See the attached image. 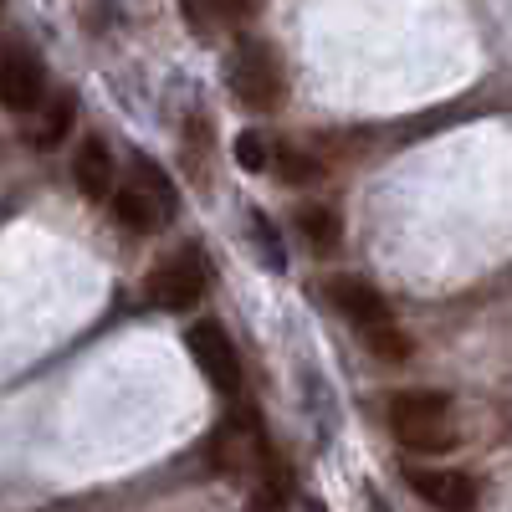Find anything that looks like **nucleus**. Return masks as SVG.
Listing matches in <instances>:
<instances>
[{
    "mask_svg": "<svg viewBox=\"0 0 512 512\" xmlns=\"http://www.w3.org/2000/svg\"><path fill=\"white\" fill-rule=\"evenodd\" d=\"M384 415H390L395 441L410 446V451L441 456L461 441L456 425H451V395H441V390H400V395H390Z\"/></svg>",
    "mask_w": 512,
    "mask_h": 512,
    "instance_id": "nucleus-1",
    "label": "nucleus"
},
{
    "mask_svg": "<svg viewBox=\"0 0 512 512\" xmlns=\"http://www.w3.org/2000/svg\"><path fill=\"white\" fill-rule=\"evenodd\" d=\"M267 461H272V441H267L262 415H256L251 405L231 410L216 425V436H210V466H216L221 477H231V482H251Z\"/></svg>",
    "mask_w": 512,
    "mask_h": 512,
    "instance_id": "nucleus-2",
    "label": "nucleus"
},
{
    "mask_svg": "<svg viewBox=\"0 0 512 512\" xmlns=\"http://www.w3.org/2000/svg\"><path fill=\"white\" fill-rule=\"evenodd\" d=\"M226 77H231L236 103L251 108V113H272V108H282V98H287V72H282L277 52L267 47V41H256V36L241 41V47L231 52Z\"/></svg>",
    "mask_w": 512,
    "mask_h": 512,
    "instance_id": "nucleus-3",
    "label": "nucleus"
},
{
    "mask_svg": "<svg viewBox=\"0 0 512 512\" xmlns=\"http://www.w3.org/2000/svg\"><path fill=\"white\" fill-rule=\"evenodd\" d=\"M41 103H47V67H41L36 47H26L16 36L0 47V108L31 118Z\"/></svg>",
    "mask_w": 512,
    "mask_h": 512,
    "instance_id": "nucleus-4",
    "label": "nucleus"
},
{
    "mask_svg": "<svg viewBox=\"0 0 512 512\" xmlns=\"http://www.w3.org/2000/svg\"><path fill=\"white\" fill-rule=\"evenodd\" d=\"M185 349L195 359V369L216 384L221 395H236L241 390V359H236V344H231V333L216 323V318H195L185 328Z\"/></svg>",
    "mask_w": 512,
    "mask_h": 512,
    "instance_id": "nucleus-5",
    "label": "nucleus"
},
{
    "mask_svg": "<svg viewBox=\"0 0 512 512\" xmlns=\"http://www.w3.org/2000/svg\"><path fill=\"white\" fill-rule=\"evenodd\" d=\"M200 297H205V262H200L195 246L175 251L169 262H159L149 272V303L164 308V313H185V308L200 303Z\"/></svg>",
    "mask_w": 512,
    "mask_h": 512,
    "instance_id": "nucleus-6",
    "label": "nucleus"
},
{
    "mask_svg": "<svg viewBox=\"0 0 512 512\" xmlns=\"http://www.w3.org/2000/svg\"><path fill=\"white\" fill-rule=\"evenodd\" d=\"M410 487L420 502H431L441 512H472L482 502V487L472 472H456V466H410Z\"/></svg>",
    "mask_w": 512,
    "mask_h": 512,
    "instance_id": "nucleus-7",
    "label": "nucleus"
},
{
    "mask_svg": "<svg viewBox=\"0 0 512 512\" xmlns=\"http://www.w3.org/2000/svg\"><path fill=\"white\" fill-rule=\"evenodd\" d=\"M328 297H333V308L344 313L359 333H369V328H384V323H395V313H390V297H384L374 282H364V277H354V272H338V277H328V287H323Z\"/></svg>",
    "mask_w": 512,
    "mask_h": 512,
    "instance_id": "nucleus-8",
    "label": "nucleus"
},
{
    "mask_svg": "<svg viewBox=\"0 0 512 512\" xmlns=\"http://www.w3.org/2000/svg\"><path fill=\"white\" fill-rule=\"evenodd\" d=\"M72 185L88 200H108L113 195V149L103 144V134H82V144L72 154Z\"/></svg>",
    "mask_w": 512,
    "mask_h": 512,
    "instance_id": "nucleus-9",
    "label": "nucleus"
},
{
    "mask_svg": "<svg viewBox=\"0 0 512 512\" xmlns=\"http://www.w3.org/2000/svg\"><path fill=\"white\" fill-rule=\"evenodd\" d=\"M108 210H113V221L123 226V231H134V236H149V231H159L164 226V210L139 190V185H113V195H108Z\"/></svg>",
    "mask_w": 512,
    "mask_h": 512,
    "instance_id": "nucleus-10",
    "label": "nucleus"
},
{
    "mask_svg": "<svg viewBox=\"0 0 512 512\" xmlns=\"http://www.w3.org/2000/svg\"><path fill=\"white\" fill-rule=\"evenodd\" d=\"M72 118H77V98L72 93H47V103L31 113V134L26 139L36 149H57L72 134Z\"/></svg>",
    "mask_w": 512,
    "mask_h": 512,
    "instance_id": "nucleus-11",
    "label": "nucleus"
},
{
    "mask_svg": "<svg viewBox=\"0 0 512 512\" xmlns=\"http://www.w3.org/2000/svg\"><path fill=\"white\" fill-rule=\"evenodd\" d=\"M287 502H292V477H287V466L272 456L262 472L246 482V512H282Z\"/></svg>",
    "mask_w": 512,
    "mask_h": 512,
    "instance_id": "nucleus-12",
    "label": "nucleus"
},
{
    "mask_svg": "<svg viewBox=\"0 0 512 512\" xmlns=\"http://www.w3.org/2000/svg\"><path fill=\"white\" fill-rule=\"evenodd\" d=\"M267 169L272 175H282L287 185H313V180H323V159L318 154H308V149H297V144H267Z\"/></svg>",
    "mask_w": 512,
    "mask_h": 512,
    "instance_id": "nucleus-13",
    "label": "nucleus"
},
{
    "mask_svg": "<svg viewBox=\"0 0 512 512\" xmlns=\"http://www.w3.org/2000/svg\"><path fill=\"white\" fill-rule=\"evenodd\" d=\"M297 231H303V241L318 256H328V251H338V241H344V216H338L333 205H303L297 210Z\"/></svg>",
    "mask_w": 512,
    "mask_h": 512,
    "instance_id": "nucleus-14",
    "label": "nucleus"
},
{
    "mask_svg": "<svg viewBox=\"0 0 512 512\" xmlns=\"http://www.w3.org/2000/svg\"><path fill=\"white\" fill-rule=\"evenodd\" d=\"M128 185H139V190H144V195H149V200L164 210V221L180 210V195H175V185H169V175H164L159 164H149L144 154H134V164H128Z\"/></svg>",
    "mask_w": 512,
    "mask_h": 512,
    "instance_id": "nucleus-15",
    "label": "nucleus"
},
{
    "mask_svg": "<svg viewBox=\"0 0 512 512\" xmlns=\"http://www.w3.org/2000/svg\"><path fill=\"white\" fill-rule=\"evenodd\" d=\"M359 338H364V349H369L374 359H384V364H405V359H410V333H405L400 323L369 328V333H359Z\"/></svg>",
    "mask_w": 512,
    "mask_h": 512,
    "instance_id": "nucleus-16",
    "label": "nucleus"
},
{
    "mask_svg": "<svg viewBox=\"0 0 512 512\" xmlns=\"http://www.w3.org/2000/svg\"><path fill=\"white\" fill-rule=\"evenodd\" d=\"M251 236H256V251H262V267H272V272H282V236L272 231V221L262 216V210H251Z\"/></svg>",
    "mask_w": 512,
    "mask_h": 512,
    "instance_id": "nucleus-17",
    "label": "nucleus"
},
{
    "mask_svg": "<svg viewBox=\"0 0 512 512\" xmlns=\"http://www.w3.org/2000/svg\"><path fill=\"white\" fill-rule=\"evenodd\" d=\"M236 164H246L251 175L267 169V139L262 134H236Z\"/></svg>",
    "mask_w": 512,
    "mask_h": 512,
    "instance_id": "nucleus-18",
    "label": "nucleus"
},
{
    "mask_svg": "<svg viewBox=\"0 0 512 512\" xmlns=\"http://www.w3.org/2000/svg\"><path fill=\"white\" fill-rule=\"evenodd\" d=\"M216 16H226V21H251L256 11H262V0H205Z\"/></svg>",
    "mask_w": 512,
    "mask_h": 512,
    "instance_id": "nucleus-19",
    "label": "nucleus"
}]
</instances>
